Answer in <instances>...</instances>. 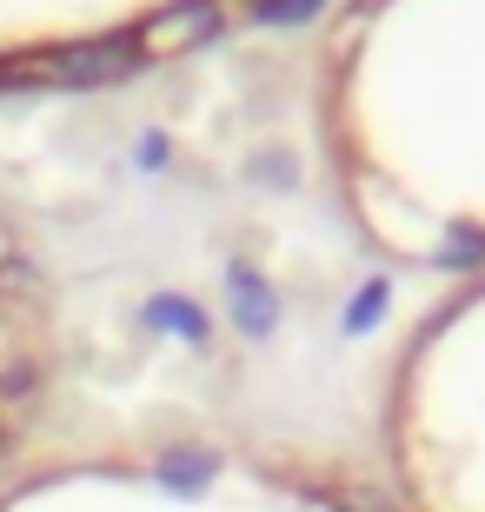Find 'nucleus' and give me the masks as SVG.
I'll return each mask as SVG.
<instances>
[{
    "label": "nucleus",
    "instance_id": "nucleus-1",
    "mask_svg": "<svg viewBox=\"0 0 485 512\" xmlns=\"http://www.w3.org/2000/svg\"><path fill=\"white\" fill-rule=\"evenodd\" d=\"M366 127L359 193L379 247L485 260V0H353Z\"/></svg>",
    "mask_w": 485,
    "mask_h": 512
},
{
    "label": "nucleus",
    "instance_id": "nucleus-2",
    "mask_svg": "<svg viewBox=\"0 0 485 512\" xmlns=\"http://www.w3.org/2000/svg\"><path fill=\"white\" fill-rule=\"evenodd\" d=\"M399 512H485V273L406 333L379 399Z\"/></svg>",
    "mask_w": 485,
    "mask_h": 512
}]
</instances>
